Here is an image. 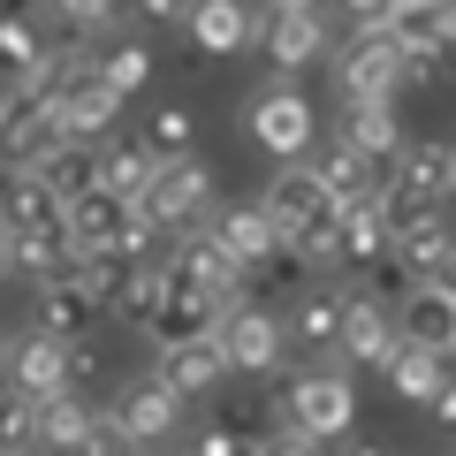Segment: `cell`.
Masks as SVG:
<instances>
[{
	"mask_svg": "<svg viewBox=\"0 0 456 456\" xmlns=\"http://www.w3.org/2000/svg\"><path fill=\"white\" fill-rule=\"evenodd\" d=\"M281 426H297V434H312V441L350 434V426H358V380H350V365L289 373V388H281Z\"/></svg>",
	"mask_w": 456,
	"mask_h": 456,
	"instance_id": "1",
	"label": "cell"
},
{
	"mask_svg": "<svg viewBox=\"0 0 456 456\" xmlns=\"http://www.w3.org/2000/svg\"><path fill=\"white\" fill-rule=\"evenodd\" d=\"M137 206H145V221L160 228V236L206 228V213H213V167L198 160V152H167V160L152 167V183L137 191Z\"/></svg>",
	"mask_w": 456,
	"mask_h": 456,
	"instance_id": "2",
	"label": "cell"
},
{
	"mask_svg": "<svg viewBox=\"0 0 456 456\" xmlns=\"http://www.w3.org/2000/svg\"><path fill=\"white\" fill-rule=\"evenodd\" d=\"M213 335H221L228 350V373L236 380H281L289 373V342H281V312L274 305H228L221 320H213Z\"/></svg>",
	"mask_w": 456,
	"mask_h": 456,
	"instance_id": "3",
	"label": "cell"
},
{
	"mask_svg": "<svg viewBox=\"0 0 456 456\" xmlns=\"http://www.w3.org/2000/svg\"><path fill=\"white\" fill-rule=\"evenodd\" d=\"M53 145H61L53 99L31 77H0V167H38Z\"/></svg>",
	"mask_w": 456,
	"mask_h": 456,
	"instance_id": "4",
	"label": "cell"
},
{
	"mask_svg": "<svg viewBox=\"0 0 456 456\" xmlns=\"http://www.w3.org/2000/svg\"><path fill=\"white\" fill-rule=\"evenodd\" d=\"M395 69H403V46L388 31H350L335 46V92L342 99H403Z\"/></svg>",
	"mask_w": 456,
	"mask_h": 456,
	"instance_id": "5",
	"label": "cell"
},
{
	"mask_svg": "<svg viewBox=\"0 0 456 456\" xmlns=\"http://www.w3.org/2000/svg\"><path fill=\"white\" fill-rule=\"evenodd\" d=\"M183 411H191V403H183V395L167 388L160 373H145V380H122V395L107 403V419L122 426L137 449H160V441L183 434Z\"/></svg>",
	"mask_w": 456,
	"mask_h": 456,
	"instance_id": "6",
	"label": "cell"
},
{
	"mask_svg": "<svg viewBox=\"0 0 456 456\" xmlns=\"http://www.w3.org/2000/svg\"><path fill=\"white\" fill-rule=\"evenodd\" d=\"M251 137H259L274 160H305V152L320 145V114H312V99L297 92V84H274V92L251 99Z\"/></svg>",
	"mask_w": 456,
	"mask_h": 456,
	"instance_id": "7",
	"label": "cell"
},
{
	"mask_svg": "<svg viewBox=\"0 0 456 456\" xmlns=\"http://www.w3.org/2000/svg\"><path fill=\"white\" fill-rule=\"evenodd\" d=\"M251 46L266 53L274 69H305L327 53V8L320 0H297V8H259V31H251Z\"/></svg>",
	"mask_w": 456,
	"mask_h": 456,
	"instance_id": "8",
	"label": "cell"
},
{
	"mask_svg": "<svg viewBox=\"0 0 456 456\" xmlns=\"http://www.w3.org/2000/svg\"><path fill=\"white\" fill-rule=\"evenodd\" d=\"M160 380L183 395V403H198V395H221L236 373H228V350H221V335H213V327H198V335L160 342Z\"/></svg>",
	"mask_w": 456,
	"mask_h": 456,
	"instance_id": "9",
	"label": "cell"
},
{
	"mask_svg": "<svg viewBox=\"0 0 456 456\" xmlns=\"http://www.w3.org/2000/svg\"><path fill=\"white\" fill-rule=\"evenodd\" d=\"M31 327L38 335H61V342H84L92 335L99 320H107V305H99V289L92 281L77 274V266H69V274H53V281H31Z\"/></svg>",
	"mask_w": 456,
	"mask_h": 456,
	"instance_id": "10",
	"label": "cell"
},
{
	"mask_svg": "<svg viewBox=\"0 0 456 456\" xmlns=\"http://www.w3.org/2000/svg\"><path fill=\"white\" fill-rule=\"evenodd\" d=\"M395 350V305H380V297L350 289L342 297V335H335V358L350 365V373H380Z\"/></svg>",
	"mask_w": 456,
	"mask_h": 456,
	"instance_id": "11",
	"label": "cell"
},
{
	"mask_svg": "<svg viewBox=\"0 0 456 456\" xmlns=\"http://www.w3.org/2000/svg\"><path fill=\"white\" fill-rule=\"evenodd\" d=\"M395 335L426 342V350H449V335H456V289H449V274H419L403 297H395Z\"/></svg>",
	"mask_w": 456,
	"mask_h": 456,
	"instance_id": "12",
	"label": "cell"
},
{
	"mask_svg": "<svg viewBox=\"0 0 456 456\" xmlns=\"http://www.w3.org/2000/svg\"><path fill=\"white\" fill-rule=\"evenodd\" d=\"M0 365H8V380H16V395H31V403L69 388V342L61 335H38V327H23Z\"/></svg>",
	"mask_w": 456,
	"mask_h": 456,
	"instance_id": "13",
	"label": "cell"
},
{
	"mask_svg": "<svg viewBox=\"0 0 456 456\" xmlns=\"http://www.w3.org/2000/svg\"><path fill=\"white\" fill-rule=\"evenodd\" d=\"M259 206H266V221L281 228V244H289L297 228H312V221H320L327 206H335V198L320 191V175H312V160H281V175H274V183L259 191Z\"/></svg>",
	"mask_w": 456,
	"mask_h": 456,
	"instance_id": "14",
	"label": "cell"
},
{
	"mask_svg": "<svg viewBox=\"0 0 456 456\" xmlns=\"http://www.w3.org/2000/svg\"><path fill=\"white\" fill-rule=\"evenodd\" d=\"M114 122H122V99L99 84V69H84V77H69L61 92H53V130H61V137H92V145H99Z\"/></svg>",
	"mask_w": 456,
	"mask_h": 456,
	"instance_id": "15",
	"label": "cell"
},
{
	"mask_svg": "<svg viewBox=\"0 0 456 456\" xmlns=\"http://www.w3.org/2000/svg\"><path fill=\"white\" fill-rule=\"evenodd\" d=\"M342 297L335 281H320V289H305L289 305V320H281V342H289L297 358H335V335H342Z\"/></svg>",
	"mask_w": 456,
	"mask_h": 456,
	"instance_id": "16",
	"label": "cell"
},
{
	"mask_svg": "<svg viewBox=\"0 0 456 456\" xmlns=\"http://www.w3.org/2000/svg\"><path fill=\"white\" fill-rule=\"evenodd\" d=\"M183 31H191V46L198 53H244L251 46V31H259V8L251 0H191L183 8Z\"/></svg>",
	"mask_w": 456,
	"mask_h": 456,
	"instance_id": "17",
	"label": "cell"
},
{
	"mask_svg": "<svg viewBox=\"0 0 456 456\" xmlns=\"http://www.w3.org/2000/svg\"><path fill=\"white\" fill-rule=\"evenodd\" d=\"M388 183H403V191H419V198H441L449 206V191H456V152H449V137H419V145H395V160L380 167Z\"/></svg>",
	"mask_w": 456,
	"mask_h": 456,
	"instance_id": "18",
	"label": "cell"
},
{
	"mask_svg": "<svg viewBox=\"0 0 456 456\" xmlns=\"http://www.w3.org/2000/svg\"><path fill=\"white\" fill-rule=\"evenodd\" d=\"M206 236L228 251V259H244V266H266L281 251V228L266 221L259 198H251V206H228V213H206Z\"/></svg>",
	"mask_w": 456,
	"mask_h": 456,
	"instance_id": "19",
	"label": "cell"
},
{
	"mask_svg": "<svg viewBox=\"0 0 456 456\" xmlns=\"http://www.w3.org/2000/svg\"><path fill=\"white\" fill-rule=\"evenodd\" d=\"M388 395L395 403H434L441 388H449V350H426V342H411V335H395V350H388Z\"/></svg>",
	"mask_w": 456,
	"mask_h": 456,
	"instance_id": "20",
	"label": "cell"
},
{
	"mask_svg": "<svg viewBox=\"0 0 456 456\" xmlns=\"http://www.w3.org/2000/svg\"><path fill=\"white\" fill-rule=\"evenodd\" d=\"M335 137H342L350 152H365V160H380V167H388V160H395V145H403L395 99H342V122H335Z\"/></svg>",
	"mask_w": 456,
	"mask_h": 456,
	"instance_id": "21",
	"label": "cell"
},
{
	"mask_svg": "<svg viewBox=\"0 0 456 456\" xmlns=\"http://www.w3.org/2000/svg\"><path fill=\"white\" fill-rule=\"evenodd\" d=\"M305 160H312V175H320V191L335 198V206H358V198L380 191V160L350 152L342 137H335V145H320V152H305Z\"/></svg>",
	"mask_w": 456,
	"mask_h": 456,
	"instance_id": "22",
	"label": "cell"
},
{
	"mask_svg": "<svg viewBox=\"0 0 456 456\" xmlns=\"http://www.w3.org/2000/svg\"><path fill=\"white\" fill-rule=\"evenodd\" d=\"M0 228L8 236H31V228H61V198L31 175V167H8L0 183Z\"/></svg>",
	"mask_w": 456,
	"mask_h": 456,
	"instance_id": "23",
	"label": "cell"
},
{
	"mask_svg": "<svg viewBox=\"0 0 456 456\" xmlns=\"http://www.w3.org/2000/svg\"><path fill=\"white\" fill-rule=\"evenodd\" d=\"M152 167H160V152H152L145 137H122V130H107V137H99V191L137 198V191L152 183Z\"/></svg>",
	"mask_w": 456,
	"mask_h": 456,
	"instance_id": "24",
	"label": "cell"
},
{
	"mask_svg": "<svg viewBox=\"0 0 456 456\" xmlns=\"http://www.w3.org/2000/svg\"><path fill=\"white\" fill-rule=\"evenodd\" d=\"M92 419H99V403H92L84 388L38 395V449H46V456H69L84 434H92Z\"/></svg>",
	"mask_w": 456,
	"mask_h": 456,
	"instance_id": "25",
	"label": "cell"
},
{
	"mask_svg": "<svg viewBox=\"0 0 456 456\" xmlns=\"http://www.w3.org/2000/svg\"><path fill=\"white\" fill-rule=\"evenodd\" d=\"M388 38L411 53H449L456 38V0H411V8H395L388 16Z\"/></svg>",
	"mask_w": 456,
	"mask_h": 456,
	"instance_id": "26",
	"label": "cell"
},
{
	"mask_svg": "<svg viewBox=\"0 0 456 456\" xmlns=\"http://www.w3.org/2000/svg\"><path fill=\"white\" fill-rule=\"evenodd\" d=\"M38 183H46L53 198H77V191H99V145L92 137H61V145L46 152V160L31 167Z\"/></svg>",
	"mask_w": 456,
	"mask_h": 456,
	"instance_id": "27",
	"label": "cell"
},
{
	"mask_svg": "<svg viewBox=\"0 0 456 456\" xmlns=\"http://www.w3.org/2000/svg\"><path fill=\"white\" fill-rule=\"evenodd\" d=\"M388 251V221H380L373 198H358V206H335V259L342 266H365Z\"/></svg>",
	"mask_w": 456,
	"mask_h": 456,
	"instance_id": "28",
	"label": "cell"
},
{
	"mask_svg": "<svg viewBox=\"0 0 456 456\" xmlns=\"http://www.w3.org/2000/svg\"><path fill=\"white\" fill-rule=\"evenodd\" d=\"M69 266H77V251H69L61 228H31V236H8V274H23V281H53V274H69Z\"/></svg>",
	"mask_w": 456,
	"mask_h": 456,
	"instance_id": "29",
	"label": "cell"
},
{
	"mask_svg": "<svg viewBox=\"0 0 456 456\" xmlns=\"http://www.w3.org/2000/svg\"><path fill=\"white\" fill-rule=\"evenodd\" d=\"M92 69L114 99H137L152 84V46L145 38H114V46H92Z\"/></svg>",
	"mask_w": 456,
	"mask_h": 456,
	"instance_id": "30",
	"label": "cell"
},
{
	"mask_svg": "<svg viewBox=\"0 0 456 456\" xmlns=\"http://www.w3.org/2000/svg\"><path fill=\"white\" fill-rule=\"evenodd\" d=\"M388 251L411 266V274H449V266H456L449 213H441V221H419V228H403V236H388Z\"/></svg>",
	"mask_w": 456,
	"mask_h": 456,
	"instance_id": "31",
	"label": "cell"
},
{
	"mask_svg": "<svg viewBox=\"0 0 456 456\" xmlns=\"http://www.w3.org/2000/svg\"><path fill=\"white\" fill-rule=\"evenodd\" d=\"M46 53V16H0V77H31Z\"/></svg>",
	"mask_w": 456,
	"mask_h": 456,
	"instance_id": "32",
	"label": "cell"
},
{
	"mask_svg": "<svg viewBox=\"0 0 456 456\" xmlns=\"http://www.w3.org/2000/svg\"><path fill=\"white\" fill-rule=\"evenodd\" d=\"M38 8H53V23L69 38H107L122 23V0H38Z\"/></svg>",
	"mask_w": 456,
	"mask_h": 456,
	"instance_id": "33",
	"label": "cell"
},
{
	"mask_svg": "<svg viewBox=\"0 0 456 456\" xmlns=\"http://www.w3.org/2000/svg\"><path fill=\"white\" fill-rule=\"evenodd\" d=\"M221 426H236V434H244V441H266V434H274V426H281V411H274V395H266L259 380H251V388H236V395H228Z\"/></svg>",
	"mask_w": 456,
	"mask_h": 456,
	"instance_id": "34",
	"label": "cell"
},
{
	"mask_svg": "<svg viewBox=\"0 0 456 456\" xmlns=\"http://www.w3.org/2000/svg\"><path fill=\"white\" fill-rule=\"evenodd\" d=\"M145 145L160 152H198V114L191 107H152V122H145Z\"/></svg>",
	"mask_w": 456,
	"mask_h": 456,
	"instance_id": "35",
	"label": "cell"
},
{
	"mask_svg": "<svg viewBox=\"0 0 456 456\" xmlns=\"http://www.w3.org/2000/svg\"><path fill=\"white\" fill-rule=\"evenodd\" d=\"M69 456H145V449H137V441L122 434V426H114L107 411H99V419H92V434H84V441H77Z\"/></svg>",
	"mask_w": 456,
	"mask_h": 456,
	"instance_id": "36",
	"label": "cell"
},
{
	"mask_svg": "<svg viewBox=\"0 0 456 456\" xmlns=\"http://www.w3.org/2000/svg\"><path fill=\"white\" fill-rule=\"evenodd\" d=\"M191 456H251V441L236 434V426L213 419V426H198V434H191Z\"/></svg>",
	"mask_w": 456,
	"mask_h": 456,
	"instance_id": "37",
	"label": "cell"
},
{
	"mask_svg": "<svg viewBox=\"0 0 456 456\" xmlns=\"http://www.w3.org/2000/svg\"><path fill=\"white\" fill-rule=\"evenodd\" d=\"M335 16L350 23V31H388V16H395V0H335Z\"/></svg>",
	"mask_w": 456,
	"mask_h": 456,
	"instance_id": "38",
	"label": "cell"
},
{
	"mask_svg": "<svg viewBox=\"0 0 456 456\" xmlns=\"http://www.w3.org/2000/svg\"><path fill=\"white\" fill-rule=\"evenodd\" d=\"M251 456H320V441L297 434V426H274L266 441H251Z\"/></svg>",
	"mask_w": 456,
	"mask_h": 456,
	"instance_id": "39",
	"label": "cell"
},
{
	"mask_svg": "<svg viewBox=\"0 0 456 456\" xmlns=\"http://www.w3.org/2000/svg\"><path fill=\"white\" fill-rule=\"evenodd\" d=\"M191 0H122V23H183Z\"/></svg>",
	"mask_w": 456,
	"mask_h": 456,
	"instance_id": "40",
	"label": "cell"
},
{
	"mask_svg": "<svg viewBox=\"0 0 456 456\" xmlns=\"http://www.w3.org/2000/svg\"><path fill=\"white\" fill-rule=\"evenodd\" d=\"M0 16H38V0H0Z\"/></svg>",
	"mask_w": 456,
	"mask_h": 456,
	"instance_id": "41",
	"label": "cell"
},
{
	"mask_svg": "<svg viewBox=\"0 0 456 456\" xmlns=\"http://www.w3.org/2000/svg\"><path fill=\"white\" fill-rule=\"evenodd\" d=\"M0 281H8V228H0Z\"/></svg>",
	"mask_w": 456,
	"mask_h": 456,
	"instance_id": "42",
	"label": "cell"
},
{
	"mask_svg": "<svg viewBox=\"0 0 456 456\" xmlns=\"http://www.w3.org/2000/svg\"><path fill=\"white\" fill-rule=\"evenodd\" d=\"M251 8H297V0H251Z\"/></svg>",
	"mask_w": 456,
	"mask_h": 456,
	"instance_id": "43",
	"label": "cell"
},
{
	"mask_svg": "<svg viewBox=\"0 0 456 456\" xmlns=\"http://www.w3.org/2000/svg\"><path fill=\"white\" fill-rule=\"evenodd\" d=\"M145 456H191V449H145Z\"/></svg>",
	"mask_w": 456,
	"mask_h": 456,
	"instance_id": "44",
	"label": "cell"
},
{
	"mask_svg": "<svg viewBox=\"0 0 456 456\" xmlns=\"http://www.w3.org/2000/svg\"><path fill=\"white\" fill-rule=\"evenodd\" d=\"M350 456H388V449H350Z\"/></svg>",
	"mask_w": 456,
	"mask_h": 456,
	"instance_id": "45",
	"label": "cell"
},
{
	"mask_svg": "<svg viewBox=\"0 0 456 456\" xmlns=\"http://www.w3.org/2000/svg\"><path fill=\"white\" fill-rule=\"evenodd\" d=\"M8 456H38V449H8Z\"/></svg>",
	"mask_w": 456,
	"mask_h": 456,
	"instance_id": "46",
	"label": "cell"
},
{
	"mask_svg": "<svg viewBox=\"0 0 456 456\" xmlns=\"http://www.w3.org/2000/svg\"><path fill=\"white\" fill-rule=\"evenodd\" d=\"M0 358H8V335H0Z\"/></svg>",
	"mask_w": 456,
	"mask_h": 456,
	"instance_id": "47",
	"label": "cell"
},
{
	"mask_svg": "<svg viewBox=\"0 0 456 456\" xmlns=\"http://www.w3.org/2000/svg\"><path fill=\"white\" fill-rule=\"evenodd\" d=\"M395 8H411V0H395Z\"/></svg>",
	"mask_w": 456,
	"mask_h": 456,
	"instance_id": "48",
	"label": "cell"
}]
</instances>
